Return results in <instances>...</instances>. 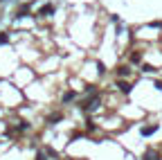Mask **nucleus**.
Instances as JSON below:
<instances>
[{"label": "nucleus", "mask_w": 162, "mask_h": 160, "mask_svg": "<svg viewBox=\"0 0 162 160\" xmlns=\"http://www.w3.org/2000/svg\"><path fill=\"white\" fill-rule=\"evenodd\" d=\"M160 126H158V124H149V126H146V124H144V126L140 129V133L144 135V138H149V135H153L155 133V131H158Z\"/></svg>", "instance_id": "1"}, {"label": "nucleus", "mask_w": 162, "mask_h": 160, "mask_svg": "<svg viewBox=\"0 0 162 160\" xmlns=\"http://www.w3.org/2000/svg\"><path fill=\"white\" fill-rule=\"evenodd\" d=\"M52 14H54V7H52V5H45V7L38 11V16H43V18H48V16H52Z\"/></svg>", "instance_id": "2"}, {"label": "nucleus", "mask_w": 162, "mask_h": 160, "mask_svg": "<svg viewBox=\"0 0 162 160\" xmlns=\"http://www.w3.org/2000/svg\"><path fill=\"white\" fill-rule=\"evenodd\" d=\"M144 160H160V153L155 149H149L146 153H144Z\"/></svg>", "instance_id": "3"}, {"label": "nucleus", "mask_w": 162, "mask_h": 160, "mask_svg": "<svg viewBox=\"0 0 162 160\" xmlns=\"http://www.w3.org/2000/svg\"><path fill=\"white\" fill-rule=\"evenodd\" d=\"M74 97H77V93H74V90H68V93H63L61 99H63V104H68V101H72Z\"/></svg>", "instance_id": "4"}, {"label": "nucleus", "mask_w": 162, "mask_h": 160, "mask_svg": "<svg viewBox=\"0 0 162 160\" xmlns=\"http://www.w3.org/2000/svg\"><path fill=\"white\" fill-rule=\"evenodd\" d=\"M9 41V36H7V32H2V34H0V45H2V43H7Z\"/></svg>", "instance_id": "5"}]
</instances>
